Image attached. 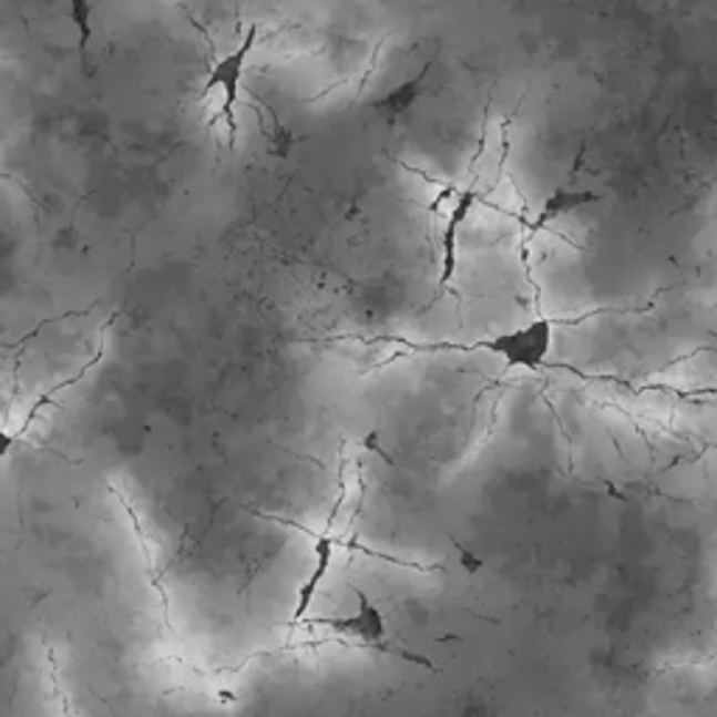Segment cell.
I'll return each instance as SVG.
<instances>
[{"label":"cell","mask_w":717,"mask_h":717,"mask_svg":"<svg viewBox=\"0 0 717 717\" xmlns=\"http://www.w3.org/2000/svg\"><path fill=\"white\" fill-rule=\"evenodd\" d=\"M557 342V326L550 317H533L516 328L493 334L491 339L480 345L488 354H493L508 370H522V373H539L550 362L552 350Z\"/></svg>","instance_id":"obj_1"},{"label":"cell","mask_w":717,"mask_h":717,"mask_svg":"<svg viewBox=\"0 0 717 717\" xmlns=\"http://www.w3.org/2000/svg\"><path fill=\"white\" fill-rule=\"evenodd\" d=\"M356 600H359V608H356V614H350V617H317V619H309V623L326 625V628L337 631L339 636H348V639L359 642V645L379 647V651L392 653V656H401L403 662H416V664H423V667H432L429 658L418 656V653L401 651V647L387 642V619L379 611V605H376L368 594L356 592Z\"/></svg>","instance_id":"obj_2"},{"label":"cell","mask_w":717,"mask_h":717,"mask_svg":"<svg viewBox=\"0 0 717 717\" xmlns=\"http://www.w3.org/2000/svg\"><path fill=\"white\" fill-rule=\"evenodd\" d=\"M255 37H258V29H249L247 37L233 48L231 54L222 57L214 68H211L208 79H205V90L208 93H219L222 95V119L227 124V135H231V143L236 141V101H238V90H242V76L244 68H247L249 51L255 45Z\"/></svg>","instance_id":"obj_3"},{"label":"cell","mask_w":717,"mask_h":717,"mask_svg":"<svg viewBox=\"0 0 717 717\" xmlns=\"http://www.w3.org/2000/svg\"><path fill=\"white\" fill-rule=\"evenodd\" d=\"M480 202V191L465 188L457 191L454 199H451L449 216H445L443 238H440V247H443V267H440V286H449L451 278L457 273V242H460V231H463L465 219L471 216L474 205Z\"/></svg>","instance_id":"obj_4"},{"label":"cell","mask_w":717,"mask_h":717,"mask_svg":"<svg viewBox=\"0 0 717 717\" xmlns=\"http://www.w3.org/2000/svg\"><path fill=\"white\" fill-rule=\"evenodd\" d=\"M334 546H337V541H334L331 533H320V535H317V541H315V563H311V575L306 577V583H303L300 592H297V605H295V614H291V619H295V623H300V619H306V614H309L311 600H315L317 588H320V583L326 581L328 570H331Z\"/></svg>","instance_id":"obj_5"},{"label":"cell","mask_w":717,"mask_h":717,"mask_svg":"<svg viewBox=\"0 0 717 717\" xmlns=\"http://www.w3.org/2000/svg\"><path fill=\"white\" fill-rule=\"evenodd\" d=\"M429 73H432V62H429V65H423L418 76L407 79V82H403V84H398V88H392L390 93H385V95H381V99H376L373 101V110H376V113H379L381 119H387V121L401 119V115L407 113V110L412 107V104H416L418 99H421L423 84H427Z\"/></svg>","instance_id":"obj_6"},{"label":"cell","mask_w":717,"mask_h":717,"mask_svg":"<svg viewBox=\"0 0 717 717\" xmlns=\"http://www.w3.org/2000/svg\"><path fill=\"white\" fill-rule=\"evenodd\" d=\"M600 194L597 191H583V188H557L552 191L550 196L544 199V205H541V214L535 216V225L533 227H546L552 225V222L563 219V216L575 214V211L586 208V205H592V202H597Z\"/></svg>","instance_id":"obj_7"},{"label":"cell","mask_w":717,"mask_h":717,"mask_svg":"<svg viewBox=\"0 0 717 717\" xmlns=\"http://www.w3.org/2000/svg\"><path fill=\"white\" fill-rule=\"evenodd\" d=\"M71 18L79 29V48H88L90 34H93V3L90 0H71Z\"/></svg>","instance_id":"obj_8"},{"label":"cell","mask_w":717,"mask_h":717,"mask_svg":"<svg viewBox=\"0 0 717 717\" xmlns=\"http://www.w3.org/2000/svg\"><path fill=\"white\" fill-rule=\"evenodd\" d=\"M14 443H18V438H12V434H7V432H0V460H3V457L14 449Z\"/></svg>","instance_id":"obj_9"}]
</instances>
